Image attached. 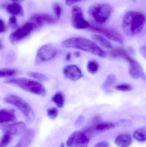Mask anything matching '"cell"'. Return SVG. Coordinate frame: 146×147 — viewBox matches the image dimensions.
<instances>
[{
  "mask_svg": "<svg viewBox=\"0 0 146 147\" xmlns=\"http://www.w3.org/2000/svg\"><path fill=\"white\" fill-rule=\"evenodd\" d=\"M61 46L64 48H73L81 50L102 58L107 57L104 51L90 40L81 37L70 38L64 40Z\"/></svg>",
  "mask_w": 146,
  "mask_h": 147,
  "instance_id": "1",
  "label": "cell"
},
{
  "mask_svg": "<svg viewBox=\"0 0 146 147\" xmlns=\"http://www.w3.org/2000/svg\"><path fill=\"white\" fill-rule=\"evenodd\" d=\"M145 23V16L143 13L135 11H129L123 17V29L125 34L133 37L142 31Z\"/></svg>",
  "mask_w": 146,
  "mask_h": 147,
  "instance_id": "2",
  "label": "cell"
},
{
  "mask_svg": "<svg viewBox=\"0 0 146 147\" xmlns=\"http://www.w3.org/2000/svg\"><path fill=\"white\" fill-rule=\"evenodd\" d=\"M4 82L15 85L24 90L35 95L44 96L46 94L44 86L36 80L26 78H16L7 80Z\"/></svg>",
  "mask_w": 146,
  "mask_h": 147,
  "instance_id": "3",
  "label": "cell"
},
{
  "mask_svg": "<svg viewBox=\"0 0 146 147\" xmlns=\"http://www.w3.org/2000/svg\"><path fill=\"white\" fill-rule=\"evenodd\" d=\"M6 103L12 105L17 108L25 116L27 121L32 122L34 119V114L31 107L23 98L13 94L8 95L4 98Z\"/></svg>",
  "mask_w": 146,
  "mask_h": 147,
  "instance_id": "4",
  "label": "cell"
},
{
  "mask_svg": "<svg viewBox=\"0 0 146 147\" xmlns=\"http://www.w3.org/2000/svg\"><path fill=\"white\" fill-rule=\"evenodd\" d=\"M88 11L90 16L95 21L98 23H103L110 16L112 8L108 3H99L90 7Z\"/></svg>",
  "mask_w": 146,
  "mask_h": 147,
  "instance_id": "5",
  "label": "cell"
},
{
  "mask_svg": "<svg viewBox=\"0 0 146 147\" xmlns=\"http://www.w3.org/2000/svg\"><path fill=\"white\" fill-rule=\"evenodd\" d=\"M57 50L53 45L46 44L41 47L38 50L35 59V65H39L44 62L53 59L56 56Z\"/></svg>",
  "mask_w": 146,
  "mask_h": 147,
  "instance_id": "6",
  "label": "cell"
},
{
  "mask_svg": "<svg viewBox=\"0 0 146 147\" xmlns=\"http://www.w3.org/2000/svg\"><path fill=\"white\" fill-rule=\"evenodd\" d=\"M88 29L91 32L101 34L109 39L113 41H116L120 44H123V38L122 35L119 32L115 29L94 25H90Z\"/></svg>",
  "mask_w": 146,
  "mask_h": 147,
  "instance_id": "7",
  "label": "cell"
},
{
  "mask_svg": "<svg viewBox=\"0 0 146 147\" xmlns=\"http://www.w3.org/2000/svg\"><path fill=\"white\" fill-rule=\"evenodd\" d=\"M72 24L77 29H85L90 27V24L85 20L82 9L78 6L72 8Z\"/></svg>",
  "mask_w": 146,
  "mask_h": 147,
  "instance_id": "8",
  "label": "cell"
},
{
  "mask_svg": "<svg viewBox=\"0 0 146 147\" xmlns=\"http://www.w3.org/2000/svg\"><path fill=\"white\" fill-rule=\"evenodd\" d=\"M34 29V26L33 24L27 22L22 27L10 34L9 37V41L12 44L15 45L28 36Z\"/></svg>",
  "mask_w": 146,
  "mask_h": 147,
  "instance_id": "9",
  "label": "cell"
},
{
  "mask_svg": "<svg viewBox=\"0 0 146 147\" xmlns=\"http://www.w3.org/2000/svg\"><path fill=\"white\" fill-rule=\"evenodd\" d=\"M129 63V74L131 77L134 79L141 78L143 80H145V72L140 64L134 59Z\"/></svg>",
  "mask_w": 146,
  "mask_h": 147,
  "instance_id": "10",
  "label": "cell"
},
{
  "mask_svg": "<svg viewBox=\"0 0 146 147\" xmlns=\"http://www.w3.org/2000/svg\"><path fill=\"white\" fill-rule=\"evenodd\" d=\"M63 74L67 78L76 81L83 77L82 71L79 67L74 65H68L63 69Z\"/></svg>",
  "mask_w": 146,
  "mask_h": 147,
  "instance_id": "11",
  "label": "cell"
},
{
  "mask_svg": "<svg viewBox=\"0 0 146 147\" xmlns=\"http://www.w3.org/2000/svg\"><path fill=\"white\" fill-rule=\"evenodd\" d=\"M25 124L22 122L15 123L9 124L4 128V133H7L11 135L18 136L26 131Z\"/></svg>",
  "mask_w": 146,
  "mask_h": 147,
  "instance_id": "12",
  "label": "cell"
},
{
  "mask_svg": "<svg viewBox=\"0 0 146 147\" xmlns=\"http://www.w3.org/2000/svg\"><path fill=\"white\" fill-rule=\"evenodd\" d=\"M35 135V132L33 129L26 130L16 145L13 147H28L32 142Z\"/></svg>",
  "mask_w": 146,
  "mask_h": 147,
  "instance_id": "13",
  "label": "cell"
},
{
  "mask_svg": "<svg viewBox=\"0 0 146 147\" xmlns=\"http://www.w3.org/2000/svg\"><path fill=\"white\" fill-rule=\"evenodd\" d=\"M110 56L115 58H121L124 60L129 62V61L133 59L130 56L129 52L123 48L117 47L111 50L109 52Z\"/></svg>",
  "mask_w": 146,
  "mask_h": 147,
  "instance_id": "14",
  "label": "cell"
},
{
  "mask_svg": "<svg viewBox=\"0 0 146 147\" xmlns=\"http://www.w3.org/2000/svg\"><path fill=\"white\" fill-rule=\"evenodd\" d=\"M16 120L15 112L12 109H0V123L12 122Z\"/></svg>",
  "mask_w": 146,
  "mask_h": 147,
  "instance_id": "15",
  "label": "cell"
},
{
  "mask_svg": "<svg viewBox=\"0 0 146 147\" xmlns=\"http://www.w3.org/2000/svg\"><path fill=\"white\" fill-rule=\"evenodd\" d=\"M7 12L15 16H22L24 15V9L22 6L18 3H13L9 4L6 7Z\"/></svg>",
  "mask_w": 146,
  "mask_h": 147,
  "instance_id": "16",
  "label": "cell"
},
{
  "mask_svg": "<svg viewBox=\"0 0 146 147\" xmlns=\"http://www.w3.org/2000/svg\"><path fill=\"white\" fill-rule=\"evenodd\" d=\"M133 141V138L130 135L123 134L117 136L115 143L119 147H128L131 145Z\"/></svg>",
  "mask_w": 146,
  "mask_h": 147,
  "instance_id": "17",
  "label": "cell"
},
{
  "mask_svg": "<svg viewBox=\"0 0 146 147\" xmlns=\"http://www.w3.org/2000/svg\"><path fill=\"white\" fill-rule=\"evenodd\" d=\"M28 22L32 24L35 29L41 28L45 23L43 14L36 13L33 15Z\"/></svg>",
  "mask_w": 146,
  "mask_h": 147,
  "instance_id": "18",
  "label": "cell"
},
{
  "mask_svg": "<svg viewBox=\"0 0 146 147\" xmlns=\"http://www.w3.org/2000/svg\"><path fill=\"white\" fill-rule=\"evenodd\" d=\"M117 81L116 76L114 74H111L108 75L102 85L103 90L108 91L114 85Z\"/></svg>",
  "mask_w": 146,
  "mask_h": 147,
  "instance_id": "19",
  "label": "cell"
},
{
  "mask_svg": "<svg viewBox=\"0 0 146 147\" xmlns=\"http://www.w3.org/2000/svg\"><path fill=\"white\" fill-rule=\"evenodd\" d=\"M92 38L104 48L107 49H111L112 48V45L109 40L101 35L94 34L92 35Z\"/></svg>",
  "mask_w": 146,
  "mask_h": 147,
  "instance_id": "20",
  "label": "cell"
},
{
  "mask_svg": "<svg viewBox=\"0 0 146 147\" xmlns=\"http://www.w3.org/2000/svg\"><path fill=\"white\" fill-rule=\"evenodd\" d=\"M51 100L57 107L62 108L63 107L65 103V96L62 92H58L52 97Z\"/></svg>",
  "mask_w": 146,
  "mask_h": 147,
  "instance_id": "21",
  "label": "cell"
},
{
  "mask_svg": "<svg viewBox=\"0 0 146 147\" xmlns=\"http://www.w3.org/2000/svg\"><path fill=\"white\" fill-rule=\"evenodd\" d=\"M80 131H76L70 135L67 140L66 145L68 147H76L78 144Z\"/></svg>",
  "mask_w": 146,
  "mask_h": 147,
  "instance_id": "22",
  "label": "cell"
},
{
  "mask_svg": "<svg viewBox=\"0 0 146 147\" xmlns=\"http://www.w3.org/2000/svg\"><path fill=\"white\" fill-rule=\"evenodd\" d=\"M115 127L114 123L111 122L102 123H97L96 126H94L95 130L97 132H103L113 129Z\"/></svg>",
  "mask_w": 146,
  "mask_h": 147,
  "instance_id": "23",
  "label": "cell"
},
{
  "mask_svg": "<svg viewBox=\"0 0 146 147\" xmlns=\"http://www.w3.org/2000/svg\"><path fill=\"white\" fill-rule=\"evenodd\" d=\"M133 136L135 140L140 142H144L146 140V127L141 128L135 131Z\"/></svg>",
  "mask_w": 146,
  "mask_h": 147,
  "instance_id": "24",
  "label": "cell"
},
{
  "mask_svg": "<svg viewBox=\"0 0 146 147\" xmlns=\"http://www.w3.org/2000/svg\"><path fill=\"white\" fill-rule=\"evenodd\" d=\"M99 66V63L95 60H91L88 61L87 64V69L89 73L95 74L98 71Z\"/></svg>",
  "mask_w": 146,
  "mask_h": 147,
  "instance_id": "25",
  "label": "cell"
},
{
  "mask_svg": "<svg viewBox=\"0 0 146 147\" xmlns=\"http://www.w3.org/2000/svg\"><path fill=\"white\" fill-rule=\"evenodd\" d=\"M17 74L15 69H0V78L13 77Z\"/></svg>",
  "mask_w": 146,
  "mask_h": 147,
  "instance_id": "26",
  "label": "cell"
},
{
  "mask_svg": "<svg viewBox=\"0 0 146 147\" xmlns=\"http://www.w3.org/2000/svg\"><path fill=\"white\" fill-rule=\"evenodd\" d=\"M28 76L32 77L35 79L37 80L40 81H47L49 80V78L45 74H43L37 72H29L28 74Z\"/></svg>",
  "mask_w": 146,
  "mask_h": 147,
  "instance_id": "27",
  "label": "cell"
},
{
  "mask_svg": "<svg viewBox=\"0 0 146 147\" xmlns=\"http://www.w3.org/2000/svg\"><path fill=\"white\" fill-rule=\"evenodd\" d=\"M12 140L11 135L7 133H4L0 140V147H6Z\"/></svg>",
  "mask_w": 146,
  "mask_h": 147,
  "instance_id": "28",
  "label": "cell"
},
{
  "mask_svg": "<svg viewBox=\"0 0 146 147\" xmlns=\"http://www.w3.org/2000/svg\"><path fill=\"white\" fill-rule=\"evenodd\" d=\"M116 90L123 92L130 91L133 89L131 85L126 83L119 84L115 86Z\"/></svg>",
  "mask_w": 146,
  "mask_h": 147,
  "instance_id": "29",
  "label": "cell"
},
{
  "mask_svg": "<svg viewBox=\"0 0 146 147\" xmlns=\"http://www.w3.org/2000/svg\"><path fill=\"white\" fill-rule=\"evenodd\" d=\"M43 16L45 23L51 25V24H56L58 20L57 19H55L49 14H43Z\"/></svg>",
  "mask_w": 146,
  "mask_h": 147,
  "instance_id": "30",
  "label": "cell"
},
{
  "mask_svg": "<svg viewBox=\"0 0 146 147\" xmlns=\"http://www.w3.org/2000/svg\"><path fill=\"white\" fill-rule=\"evenodd\" d=\"M58 114V109L56 108H49L47 109V115L52 120L55 119L57 117Z\"/></svg>",
  "mask_w": 146,
  "mask_h": 147,
  "instance_id": "31",
  "label": "cell"
},
{
  "mask_svg": "<svg viewBox=\"0 0 146 147\" xmlns=\"http://www.w3.org/2000/svg\"><path fill=\"white\" fill-rule=\"evenodd\" d=\"M53 9L57 20L60 18L62 12V8L59 3H55L53 4Z\"/></svg>",
  "mask_w": 146,
  "mask_h": 147,
  "instance_id": "32",
  "label": "cell"
},
{
  "mask_svg": "<svg viewBox=\"0 0 146 147\" xmlns=\"http://www.w3.org/2000/svg\"><path fill=\"white\" fill-rule=\"evenodd\" d=\"M8 25L11 28L15 29L18 27L19 24L16 16H11L9 19Z\"/></svg>",
  "mask_w": 146,
  "mask_h": 147,
  "instance_id": "33",
  "label": "cell"
},
{
  "mask_svg": "<svg viewBox=\"0 0 146 147\" xmlns=\"http://www.w3.org/2000/svg\"><path fill=\"white\" fill-rule=\"evenodd\" d=\"M7 29V25L2 19L0 18V33L4 32Z\"/></svg>",
  "mask_w": 146,
  "mask_h": 147,
  "instance_id": "34",
  "label": "cell"
},
{
  "mask_svg": "<svg viewBox=\"0 0 146 147\" xmlns=\"http://www.w3.org/2000/svg\"><path fill=\"white\" fill-rule=\"evenodd\" d=\"M94 147H109V144L107 142H103L96 144Z\"/></svg>",
  "mask_w": 146,
  "mask_h": 147,
  "instance_id": "35",
  "label": "cell"
},
{
  "mask_svg": "<svg viewBox=\"0 0 146 147\" xmlns=\"http://www.w3.org/2000/svg\"><path fill=\"white\" fill-rule=\"evenodd\" d=\"M101 120H102V119H101V117L99 115H97L93 117L92 121L94 123H99L100 121H101Z\"/></svg>",
  "mask_w": 146,
  "mask_h": 147,
  "instance_id": "36",
  "label": "cell"
},
{
  "mask_svg": "<svg viewBox=\"0 0 146 147\" xmlns=\"http://www.w3.org/2000/svg\"><path fill=\"white\" fill-rule=\"evenodd\" d=\"M80 1L81 0H65V2H66V5L68 6H71Z\"/></svg>",
  "mask_w": 146,
  "mask_h": 147,
  "instance_id": "37",
  "label": "cell"
},
{
  "mask_svg": "<svg viewBox=\"0 0 146 147\" xmlns=\"http://www.w3.org/2000/svg\"><path fill=\"white\" fill-rule=\"evenodd\" d=\"M140 51L141 55L145 58L146 57V47L145 46H143L140 48Z\"/></svg>",
  "mask_w": 146,
  "mask_h": 147,
  "instance_id": "38",
  "label": "cell"
},
{
  "mask_svg": "<svg viewBox=\"0 0 146 147\" xmlns=\"http://www.w3.org/2000/svg\"><path fill=\"white\" fill-rule=\"evenodd\" d=\"M84 120V116L82 115L80 116L79 117H78V119H77V120H76L75 124L77 125H80V124H81V123H82V122H83Z\"/></svg>",
  "mask_w": 146,
  "mask_h": 147,
  "instance_id": "39",
  "label": "cell"
},
{
  "mask_svg": "<svg viewBox=\"0 0 146 147\" xmlns=\"http://www.w3.org/2000/svg\"><path fill=\"white\" fill-rule=\"evenodd\" d=\"M71 58H72V54L70 53H67L66 57H65V59H66V61L69 62L71 60Z\"/></svg>",
  "mask_w": 146,
  "mask_h": 147,
  "instance_id": "40",
  "label": "cell"
},
{
  "mask_svg": "<svg viewBox=\"0 0 146 147\" xmlns=\"http://www.w3.org/2000/svg\"><path fill=\"white\" fill-rule=\"evenodd\" d=\"M75 57L76 58L79 57H80V53L79 52L75 51L74 53Z\"/></svg>",
  "mask_w": 146,
  "mask_h": 147,
  "instance_id": "41",
  "label": "cell"
},
{
  "mask_svg": "<svg viewBox=\"0 0 146 147\" xmlns=\"http://www.w3.org/2000/svg\"><path fill=\"white\" fill-rule=\"evenodd\" d=\"M76 147H88L87 144H79L77 145Z\"/></svg>",
  "mask_w": 146,
  "mask_h": 147,
  "instance_id": "42",
  "label": "cell"
},
{
  "mask_svg": "<svg viewBox=\"0 0 146 147\" xmlns=\"http://www.w3.org/2000/svg\"><path fill=\"white\" fill-rule=\"evenodd\" d=\"M3 48V46L1 40H0V50H2Z\"/></svg>",
  "mask_w": 146,
  "mask_h": 147,
  "instance_id": "43",
  "label": "cell"
},
{
  "mask_svg": "<svg viewBox=\"0 0 146 147\" xmlns=\"http://www.w3.org/2000/svg\"><path fill=\"white\" fill-rule=\"evenodd\" d=\"M60 147H65V144L63 143H61V146H60Z\"/></svg>",
  "mask_w": 146,
  "mask_h": 147,
  "instance_id": "44",
  "label": "cell"
},
{
  "mask_svg": "<svg viewBox=\"0 0 146 147\" xmlns=\"http://www.w3.org/2000/svg\"><path fill=\"white\" fill-rule=\"evenodd\" d=\"M13 1H22V0H12Z\"/></svg>",
  "mask_w": 146,
  "mask_h": 147,
  "instance_id": "45",
  "label": "cell"
}]
</instances>
